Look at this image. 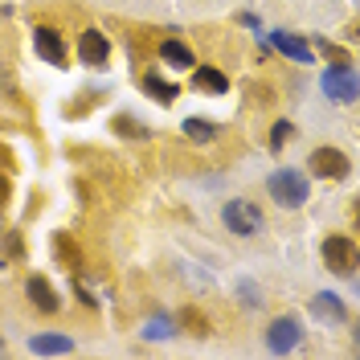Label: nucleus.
Listing matches in <instances>:
<instances>
[{"label":"nucleus","instance_id":"1","mask_svg":"<svg viewBox=\"0 0 360 360\" xmlns=\"http://www.w3.org/2000/svg\"><path fill=\"white\" fill-rule=\"evenodd\" d=\"M266 193L274 205H283V209H299V205L307 201V176L299 172V168H278L274 176L266 180Z\"/></svg>","mask_w":360,"mask_h":360},{"label":"nucleus","instance_id":"2","mask_svg":"<svg viewBox=\"0 0 360 360\" xmlns=\"http://www.w3.org/2000/svg\"><path fill=\"white\" fill-rule=\"evenodd\" d=\"M221 221L238 233V238H254V233H262V209L246 197H233V201H225L221 209Z\"/></svg>","mask_w":360,"mask_h":360},{"label":"nucleus","instance_id":"3","mask_svg":"<svg viewBox=\"0 0 360 360\" xmlns=\"http://www.w3.org/2000/svg\"><path fill=\"white\" fill-rule=\"evenodd\" d=\"M323 266L332 270V274H352L356 270V242L344 238V233L323 238Z\"/></svg>","mask_w":360,"mask_h":360},{"label":"nucleus","instance_id":"4","mask_svg":"<svg viewBox=\"0 0 360 360\" xmlns=\"http://www.w3.org/2000/svg\"><path fill=\"white\" fill-rule=\"evenodd\" d=\"M307 168H311V176H319V180H344L352 172V160L344 156L340 148H315L311 160H307Z\"/></svg>","mask_w":360,"mask_h":360},{"label":"nucleus","instance_id":"5","mask_svg":"<svg viewBox=\"0 0 360 360\" xmlns=\"http://www.w3.org/2000/svg\"><path fill=\"white\" fill-rule=\"evenodd\" d=\"M33 49H37V58H45L49 66H66V41H62L58 29L37 25V29H33Z\"/></svg>","mask_w":360,"mask_h":360},{"label":"nucleus","instance_id":"6","mask_svg":"<svg viewBox=\"0 0 360 360\" xmlns=\"http://www.w3.org/2000/svg\"><path fill=\"white\" fill-rule=\"evenodd\" d=\"M266 344H270V352H291L295 344H299V319H295V315H278V319H270Z\"/></svg>","mask_w":360,"mask_h":360},{"label":"nucleus","instance_id":"7","mask_svg":"<svg viewBox=\"0 0 360 360\" xmlns=\"http://www.w3.org/2000/svg\"><path fill=\"white\" fill-rule=\"evenodd\" d=\"M323 90L336 98V103H356V78L348 66H336V70H323Z\"/></svg>","mask_w":360,"mask_h":360},{"label":"nucleus","instance_id":"8","mask_svg":"<svg viewBox=\"0 0 360 360\" xmlns=\"http://www.w3.org/2000/svg\"><path fill=\"white\" fill-rule=\"evenodd\" d=\"M25 295H29V303H33V307H37L41 315H53L58 307H62L58 291L49 287V278H41V274H29V283H25Z\"/></svg>","mask_w":360,"mask_h":360},{"label":"nucleus","instance_id":"9","mask_svg":"<svg viewBox=\"0 0 360 360\" xmlns=\"http://www.w3.org/2000/svg\"><path fill=\"white\" fill-rule=\"evenodd\" d=\"M78 58H82L86 66H107V58H111V41H107L98 29H86V33L78 37Z\"/></svg>","mask_w":360,"mask_h":360},{"label":"nucleus","instance_id":"10","mask_svg":"<svg viewBox=\"0 0 360 360\" xmlns=\"http://www.w3.org/2000/svg\"><path fill=\"white\" fill-rule=\"evenodd\" d=\"M193 86L205 90V94H225V90H229V78L213 66H201V70L193 66Z\"/></svg>","mask_w":360,"mask_h":360},{"label":"nucleus","instance_id":"11","mask_svg":"<svg viewBox=\"0 0 360 360\" xmlns=\"http://www.w3.org/2000/svg\"><path fill=\"white\" fill-rule=\"evenodd\" d=\"M143 94H152L156 103H176L180 98V86L176 82H168V78H160V74H143Z\"/></svg>","mask_w":360,"mask_h":360},{"label":"nucleus","instance_id":"12","mask_svg":"<svg viewBox=\"0 0 360 360\" xmlns=\"http://www.w3.org/2000/svg\"><path fill=\"white\" fill-rule=\"evenodd\" d=\"M53 258H58L66 270L82 266V250L74 246V238H70V233H53Z\"/></svg>","mask_w":360,"mask_h":360},{"label":"nucleus","instance_id":"13","mask_svg":"<svg viewBox=\"0 0 360 360\" xmlns=\"http://www.w3.org/2000/svg\"><path fill=\"white\" fill-rule=\"evenodd\" d=\"M311 311L319 315V319H332V323H344V319H348V307L340 303L336 295H315V299H311Z\"/></svg>","mask_w":360,"mask_h":360},{"label":"nucleus","instance_id":"14","mask_svg":"<svg viewBox=\"0 0 360 360\" xmlns=\"http://www.w3.org/2000/svg\"><path fill=\"white\" fill-rule=\"evenodd\" d=\"M29 348H33V352H41V356H62V352H70L74 344H70V336H53V332H45V336L29 340Z\"/></svg>","mask_w":360,"mask_h":360},{"label":"nucleus","instance_id":"15","mask_svg":"<svg viewBox=\"0 0 360 360\" xmlns=\"http://www.w3.org/2000/svg\"><path fill=\"white\" fill-rule=\"evenodd\" d=\"M160 53H164V58H168L176 70H193V66H197V62H193V53H188V45L176 41V37H168V41L160 45Z\"/></svg>","mask_w":360,"mask_h":360},{"label":"nucleus","instance_id":"16","mask_svg":"<svg viewBox=\"0 0 360 360\" xmlns=\"http://www.w3.org/2000/svg\"><path fill=\"white\" fill-rule=\"evenodd\" d=\"M270 41L278 45L287 58H299V62H311V49L299 41V37H291V33H270Z\"/></svg>","mask_w":360,"mask_h":360},{"label":"nucleus","instance_id":"17","mask_svg":"<svg viewBox=\"0 0 360 360\" xmlns=\"http://www.w3.org/2000/svg\"><path fill=\"white\" fill-rule=\"evenodd\" d=\"M180 328H184L188 336H209V319H205L197 307H184V311H180Z\"/></svg>","mask_w":360,"mask_h":360},{"label":"nucleus","instance_id":"18","mask_svg":"<svg viewBox=\"0 0 360 360\" xmlns=\"http://www.w3.org/2000/svg\"><path fill=\"white\" fill-rule=\"evenodd\" d=\"M184 131L193 135V139H209L217 127H213V123H205V119H188V123H184Z\"/></svg>","mask_w":360,"mask_h":360},{"label":"nucleus","instance_id":"19","mask_svg":"<svg viewBox=\"0 0 360 360\" xmlns=\"http://www.w3.org/2000/svg\"><path fill=\"white\" fill-rule=\"evenodd\" d=\"M287 139H291V123H274V131H270V148L278 152V148H283Z\"/></svg>","mask_w":360,"mask_h":360},{"label":"nucleus","instance_id":"20","mask_svg":"<svg viewBox=\"0 0 360 360\" xmlns=\"http://www.w3.org/2000/svg\"><path fill=\"white\" fill-rule=\"evenodd\" d=\"M115 131H119V135H127V139H131V135H143V127H139V123H131L127 115H119V119H115Z\"/></svg>","mask_w":360,"mask_h":360},{"label":"nucleus","instance_id":"21","mask_svg":"<svg viewBox=\"0 0 360 360\" xmlns=\"http://www.w3.org/2000/svg\"><path fill=\"white\" fill-rule=\"evenodd\" d=\"M319 49H323V53H328V58H332L336 66H348V53H344L340 45H328V41H319Z\"/></svg>","mask_w":360,"mask_h":360},{"label":"nucleus","instance_id":"22","mask_svg":"<svg viewBox=\"0 0 360 360\" xmlns=\"http://www.w3.org/2000/svg\"><path fill=\"white\" fill-rule=\"evenodd\" d=\"M8 193H13V184H8V176H4V172H0V205L8 201Z\"/></svg>","mask_w":360,"mask_h":360},{"label":"nucleus","instance_id":"23","mask_svg":"<svg viewBox=\"0 0 360 360\" xmlns=\"http://www.w3.org/2000/svg\"><path fill=\"white\" fill-rule=\"evenodd\" d=\"M4 164H8V152H4V148H0V168H4Z\"/></svg>","mask_w":360,"mask_h":360},{"label":"nucleus","instance_id":"24","mask_svg":"<svg viewBox=\"0 0 360 360\" xmlns=\"http://www.w3.org/2000/svg\"><path fill=\"white\" fill-rule=\"evenodd\" d=\"M0 348H4V344H0Z\"/></svg>","mask_w":360,"mask_h":360}]
</instances>
